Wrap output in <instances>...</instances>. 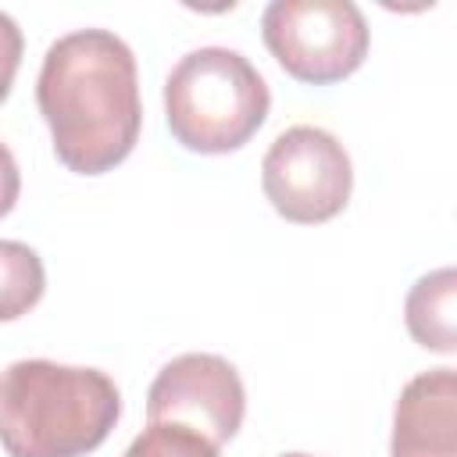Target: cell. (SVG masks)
Instances as JSON below:
<instances>
[{
	"label": "cell",
	"instance_id": "1",
	"mask_svg": "<svg viewBox=\"0 0 457 457\" xmlns=\"http://www.w3.org/2000/svg\"><path fill=\"white\" fill-rule=\"evenodd\" d=\"M36 104L57 161L75 175L118 168L143 129L136 54L111 29H75L46 46Z\"/></svg>",
	"mask_w": 457,
	"mask_h": 457
},
{
	"label": "cell",
	"instance_id": "2",
	"mask_svg": "<svg viewBox=\"0 0 457 457\" xmlns=\"http://www.w3.org/2000/svg\"><path fill=\"white\" fill-rule=\"evenodd\" d=\"M121 418V393L100 368L43 357L0 375V446L7 457H86Z\"/></svg>",
	"mask_w": 457,
	"mask_h": 457
},
{
	"label": "cell",
	"instance_id": "3",
	"mask_svg": "<svg viewBox=\"0 0 457 457\" xmlns=\"http://www.w3.org/2000/svg\"><path fill=\"white\" fill-rule=\"evenodd\" d=\"M271 93L264 75L232 46H196L164 79V118L179 146L228 154L264 125Z\"/></svg>",
	"mask_w": 457,
	"mask_h": 457
},
{
	"label": "cell",
	"instance_id": "4",
	"mask_svg": "<svg viewBox=\"0 0 457 457\" xmlns=\"http://www.w3.org/2000/svg\"><path fill=\"white\" fill-rule=\"evenodd\" d=\"M261 36L278 68L307 86L343 82L371 46V29L353 0H271Z\"/></svg>",
	"mask_w": 457,
	"mask_h": 457
},
{
	"label": "cell",
	"instance_id": "5",
	"mask_svg": "<svg viewBox=\"0 0 457 457\" xmlns=\"http://www.w3.org/2000/svg\"><path fill=\"white\" fill-rule=\"evenodd\" d=\"M261 189L278 218L293 225H321L350 204L353 164L328 129L289 125L261 161Z\"/></svg>",
	"mask_w": 457,
	"mask_h": 457
},
{
	"label": "cell",
	"instance_id": "6",
	"mask_svg": "<svg viewBox=\"0 0 457 457\" xmlns=\"http://www.w3.org/2000/svg\"><path fill=\"white\" fill-rule=\"evenodd\" d=\"M246 414L239 371L218 353L171 357L146 389V418L200 432L214 446L228 443Z\"/></svg>",
	"mask_w": 457,
	"mask_h": 457
},
{
	"label": "cell",
	"instance_id": "7",
	"mask_svg": "<svg viewBox=\"0 0 457 457\" xmlns=\"http://www.w3.org/2000/svg\"><path fill=\"white\" fill-rule=\"evenodd\" d=\"M393 457H457V371L414 375L393 407Z\"/></svg>",
	"mask_w": 457,
	"mask_h": 457
},
{
	"label": "cell",
	"instance_id": "8",
	"mask_svg": "<svg viewBox=\"0 0 457 457\" xmlns=\"http://www.w3.org/2000/svg\"><path fill=\"white\" fill-rule=\"evenodd\" d=\"M457 271L436 268L421 275L403 300V321L418 346L450 357L457 350Z\"/></svg>",
	"mask_w": 457,
	"mask_h": 457
},
{
	"label": "cell",
	"instance_id": "9",
	"mask_svg": "<svg viewBox=\"0 0 457 457\" xmlns=\"http://www.w3.org/2000/svg\"><path fill=\"white\" fill-rule=\"evenodd\" d=\"M46 289L43 257L18 239H0V321L29 314Z\"/></svg>",
	"mask_w": 457,
	"mask_h": 457
},
{
	"label": "cell",
	"instance_id": "10",
	"mask_svg": "<svg viewBox=\"0 0 457 457\" xmlns=\"http://www.w3.org/2000/svg\"><path fill=\"white\" fill-rule=\"evenodd\" d=\"M121 457H218V446L186 425L150 421Z\"/></svg>",
	"mask_w": 457,
	"mask_h": 457
},
{
	"label": "cell",
	"instance_id": "11",
	"mask_svg": "<svg viewBox=\"0 0 457 457\" xmlns=\"http://www.w3.org/2000/svg\"><path fill=\"white\" fill-rule=\"evenodd\" d=\"M21 54H25L21 29H18V21H14L11 14L0 11V104L7 100V93H11V86H14Z\"/></svg>",
	"mask_w": 457,
	"mask_h": 457
},
{
	"label": "cell",
	"instance_id": "12",
	"mask_svg": "<svg viewBox=\"0 0 457 457\" xmlns=\"http://www.w3.org/2000/svg\"><path fill=\"white\" fill-rule=\"evenodd\" d=\"M18 193H21V171H18L11 146L0 139V218H7L14 211Z\"/></svg>",
	"mask_w": 457,
	"mask_h": 457
},
{
	"label": "cell",
	"instance_id": "13",
	"mask_svg": "<svg viewBox=\"0 0 457 457\" xmlns=\"http://www.w3.org/2000/svg\"><path fill=\"white\" fill-rule=\"evenodd\" d=\"M282 457H311V453H282Z\"/></svg>",
	"mask_w": 457,
	"mask_h": 457
}]
</instances>
